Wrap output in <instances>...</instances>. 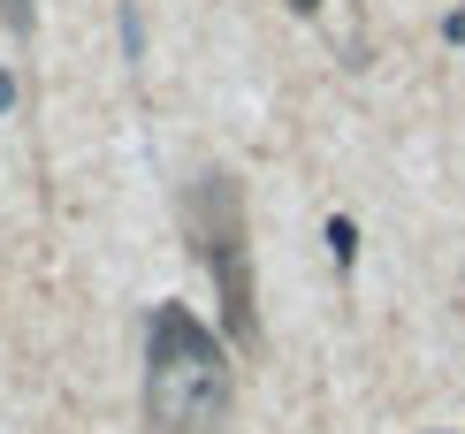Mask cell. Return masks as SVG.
Masks as SVG:
<instances>
[{
	"instance_id": "obj_1",
	"label": "cell",
	"mask_w": 465,
	"mask_h": 434,
	"mask_svg": "<svg viewBox=\"0 0 465 434\" xmlns=\"http://www.w3.org/2000/svg\"><path fill=\"white\" fill-rule=\"evenodd\" d=\"M229 419V350L199 328V312L161 305L145 328V427L214 434Z\"/></svg>"
},
{
	"instance_id": "obj_2",
	"label": "cell",
	"mask_w": 465,
	"mask_h": 434,
	"mask_svg": "<svg viewBox=\"0 0 465 434\" xmlns=\"http://www.w3.org/2000/svg\"><path fill=\"white\" fill-rule=\"evenodd\" d=\"M183 229L199 244L206 274L222 290V321L237 335V350L260 343V290H252V244H244V191L237 175H199L183 191Z\"/></svg>"
},
{
	"instance_id": "obj_3",
	"label": "cell",
	"mask_w": 465,
	"mask_h": 434,
	"mask_svg": "<svg viewBox=\"0 0 465 434\" xmlns=\"http://www.w3.org/2000/svg\"><path fill=\"white\" fill-rule=\"evenodd\" d=\"M123 54L145 62V8H138V0H123Z\"/></svg>"
},
{
	"instance_id": "obj_4",
	"label": "cell",
	"mask_w": 465,
	"mask_h": 434,
	"mask_svg": "<svg viewBox=\"0 0 465 434\" xmlns=\"http://www.w3.org/2000/svg\"><path fill=\"white\" fill-rule=\"evenodd\" d=\"M0 24H8L15 38H31V24H38V0H0Z\"/></svg>"
},
{
	"instance_id": "obj_5",
	"label": "cell",
	"mask_w": 465,
	"mask_h": 434,
	"mask_svg": "<svg viewBox=\"0 0 465 434\" xmlns=\"http://www.w3.org/2000/svg\"><path fill=\"white\" fill-rule=\"evenodd\" d=\"M328 244H336V260L351 267V252H359V229H351V222H328Z\"/></svg>"
},
{
	"instance_id": "obj_6",
	"label": "cell",
	"mask_w": 465,
	"mask_h": 434,
	"mask_svg": "<svg viewBox=\"0 0 465 434\" xmlns=\"http://www.w3.org/2000/svg\"><path fill=\"white\" fill-rule=\"evenodd\" d=\"M15 107V69H0V114Z\"/></svg>"
},
{
	"instance_id": "obj_7",
	"label": "cell",
	"mask_w": 465,
	"mask_h": 434,
	"mask_svg": "<svg viewBox=\"0 0 465 434\" xmlns=\"http://www.w3.org/2000/svg\"><path fill=\"white\" fill-rule=\"evenodd\" d=\"M290 8H298V15H321V0H290Z\"/></svg>"
}]
</instances>
